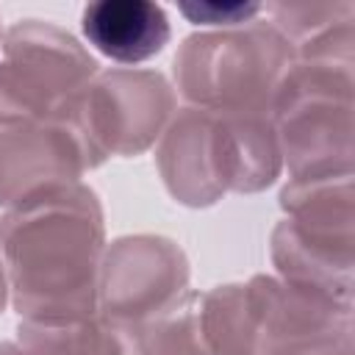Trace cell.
<instances>
[{
    "label": "cell",
    "mask_w": 355,
    "mask_h": 355,
    "mask_svg": "<svg viewBox=\"0 0 355 355\" xmlns=\"http://www.w3.org/2000/svg\"><path fill=\"white\" fill-rule=\"evenodd\" d=\"M17 208L3 225V244L19 308L36 319H80L94 300L100 216L83 189L53 186Z\"/></svg>",
    "instance_id": "cell-1"
},
{
    "label": "cell",
    "mask_w": 355,
    "mask_h": 355,
    "mask_svg": "<svg viewBox=\"0 0 355 355\" xmlns=\"http://www.w3.org/2000/svg\"><path fill=\"white\" fill-rule=\"evenodd\" d=\"M288 47L275 28L205 33L183 44L175 75L186 97L211 111H258L288 72Z\"/></svg>",
    "instance_id": "cell-2"
},
{
    "label": "cell",
    "mask_w": 355,
    "mask_h": 355,
    "mask_svg": "<svg viewBox=\"0 0 355 355\" xmlns=\"http://www.w3.org/2000/svg\"><path fill=\"white\" fill-rule=\"evenodd\" d=\"M94 72V61L78 42L50 25H19L8 31L0 58V119L42 114L58 100H69Z\"/></svg>",
    "instance_id": "cell-3"
},
{
    "label": "cell",
    "mask_w": 355,
    "mask_h": 355,
    "mask_svg": "<svg viewBox=\"0 0 355 355\" xmlns=\"http://www.w3.org/2000/svg\"><path fill=\"white\" fill-rule=\"evenodd\" d=\"M78 114L69 122L80 136L89 164L92 155L130 153L158 136L169 111V86L153 72H114L94 86H83L69 97Z\"/></svg>",
    "instance_id": "cell-4"
},
{
    "label": "cell",
    "mask_w": 355,
    "mask_h": 355,
    "mask_svg": "<svg viewBox=\"0 0 355 355\" xmlns=\"http://www.w3.org/2000/svg\"><path fill=\"white\" fill-rule=\"evenodd\" d=\"M86 42L119 64H139L161 53L169 42V19L150 0H100L83 8Z\"/></svg>",
    "instance_id": "cell-5"
},
{
    "label": "cell",
    "mask_w": 355,
    "mask_h": 355,
    "mask_svg": "<svg viewBox=\"0 0 355 355\" xmlns=\"http://www.w3.org/2000/svg\"><path fill=\"white\" fill-rule=\"evenodd\" d=\"M180 11L194 19V22H205V25H236V22H250L261 6L255 3H200V6H180Z\"/></svg>",
    "instance_id": "cell-6"
},
{
    "label": "cell",
    "mask_w": 355,
    "mask_h": 355,
    "mask_svg": "<svg viewBox=\"0 0 355 355\" xmlns=\"http://www.w3.org/2000/svg\"><path fill=\"white\" fill-rule=\"evenodd\" d=\"M0 305H3V269H0Z\"/></svg>",
    "instance_id": "cell-7"
}]
</instances>
